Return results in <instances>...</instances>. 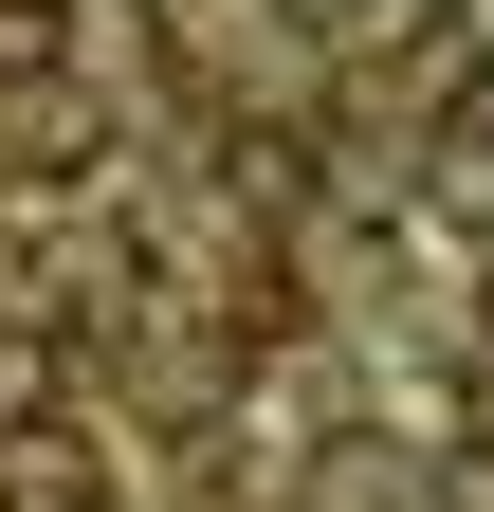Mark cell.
I'll return each instance as SVG.
<instances>
[{"label": "cell", "instance_id": "obj_2", "mask_svg": "<svg viewBox=\"0 0 494 512\" xmlns=\"http://www.w3.org/2000/svg\"><path fill=\"white\" fill-rule=\"evenodd\" d=\"M0 74H55V0H0Z\"/></svg>", "mask_w": 494, "mask_h": 512}, {"label": "cell", "instance_id": "obj_1", "mask_svg": "<svg viewBox=\"0 0 494 512\" xmlns=\"http://www.w3.org/2000/svg\"><path fill=\"white\" fill-rule=\"evenodd\" d=\"M92 494H110V476H92L55 421H37V439H0V512H92Z\"/></svg>", "mask_w": 494, "mask_h": 512}]
</instances>
